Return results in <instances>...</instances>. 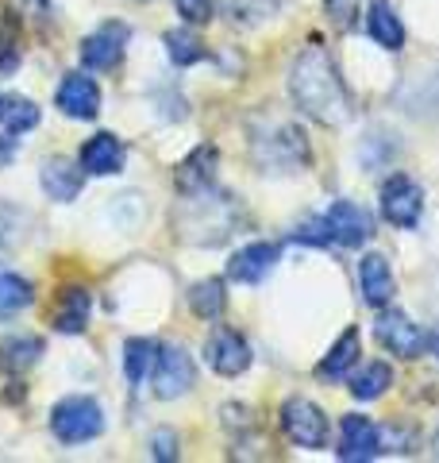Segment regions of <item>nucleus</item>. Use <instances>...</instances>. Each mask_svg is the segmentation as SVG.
Returning a JSON list of instances; mask_svg holds the SVG:
<instances>
[{
	"instance_id": "obj_5",
	"label": "nucleus",
	"mask_w": 439,
	"mask_h": 463,
	"mask_svg": "<svg viewBox=\"0 0 439 463\" xmlns=\"http://www.w3.org/2000/svg\"><path fill=\"white\" fill-rule=\"evenodd\" d=\"M374 336H378V344H382L386 352L401 355V359H420L424 347H428V332H424L420 325H413L397 309H389V313L378 317V321H374Z\"/></svg>"
},
{
	"instance_id": "obj_25",
	"label": "nucleus",
	"mask_w": 439,
	"mask_h": 463,
	"mask_svg": "<svg viewBox=\"0 0 439 463\" xmlns=\"http://www.w3.org/2000/svg\"><path fill=\"white\" fill-rule=\"evenodd\" d=\"M166 54L173 58L178 66H193V62H201L204 54V43H201V35L197 32H189V27H173V32H166Z\"/></svg>"
},
{
	"instance_id": "obj_12",
	"label": "nucleus",
	"mask_w": 439,
	"mask_h": 463,
	"mask_svg": "<svg viewBox=\"0 0 439 463\" xmlns=\"http://www.w3.org/2000/svg\"><path fill=\"white\" fill-rule=\"evenodd\" d=\"M382 452V432H378L374 421H366V417H343L340 425V459L347 463H362V459H374Z\"/></svg>"
},
{
	"instance_id": "obj_9",
	"label": "nucleus",
	"mask_w": 439,
	"mask_h": 463,
	"mask_svg": "<svg viewBox=\"0 0 439 463\" xmlns=\"http://www.w3.org/2000/svg\"><path fill=\"white\" fill-rule=\"evenodd\" d=\"M204 359H209V367L216 374L236 379V374H243L251 367V347H247V340L236 328H216L209 336V344H204Z\"/></svg>"
},
{
	"instance_id": "obj_27",
	"label": "nucleus",
	"mask_w": 439,
	"mask_h": 463,
	"mask_svg": "<svg viewBox=\"0 0 439 463\" xmlns=\"http://www.w3.org/2000/svg\"><path fill=\"white\" fill-rule=\"evenodd\" d=\"M5 124H8V136L32 132V128L39 124V109L27 97H12L8 105H5Z\"/></svg>"
},
{
	"instance_id": "obj_2",
	"label": "nucleus",
	"mask_w": 439,
	"mask_h": 463,
	"mask_svg": "<svg viewBox=\"0 0 439 463\" xmlns=\"http://www.w3.org/2000/svg\"><path fill=\"white\" fill-rule=\"evenodd\" d=\"M51 432L62 444L97 440L100 432H105V410L85 394H70L51 410Z\"/></svg>"
},
{
	"instance_id": "obj_13",
	"label": "nucleus",
	"mask_w": 439,
	"mask_h": 463,
	"mask_svg": "<svg viewBox=\"0 0 439 463\" xmlns=\"http://www.w3.org/2000/svg\"><path fill=\"white\" fill-rule=\"evenodd\" d=\"M277 255H282V251H277V243H247V248H239L236 255H231L228 279L243 282V286H258L274 270Z\"/></svg>"
},
{
	"instance_id": "obj_21",
	"label": "nucleus",
	"mask_w": 439,
	"mask_h": 463,
	"mask_svg": "<svg viewBox=\"0 0 439 463\" xmlns=\"http://www.w3.org/2000/svg\"><path fill=\"white\" fill-rule=\"evenodd\" d=\"M32 301H35L32 282L20 279V274L0 270V321H12V317L23 313Z\"/></svg>"
},
{
	"instance_id": "obj_6",
	"label": "nucleus",
	"mask_w": 439,
	"mask_h": 463,
	"mask_svg": "<svg viewBox=\"0 0 439 463\" xmlns=\"http://www.w3.org/2000/svg\"><path fill=\"white\" fill-rule=\"evenodd\" d=\"M255 155L266 166L289 170V166H304L309 163V143H304V132L293 124H277L274 136H258L255 139Z\"/></svg>"
},
{
	"instance_id": "obj_28",
	"label": "nucleus",
	"mask_w": 439,
	"mask_h": 463,
	"mask_svg": "<svg viewBox=\"0 0 439 463\" xmlns=\"http://www.w3.org/2000/svg\"><path fill=\"white\" fill-rule=\"evenodd\" d=\"M359 8H362V0H328V20L340 27V32H350V27H355Z\"/></svg>"
},
{
	"instance_id": "obj_16",
	"label": "nucleus",
	"mask_w": 439,
	"mask_h": 463,
	"mask_svg": "<svg viewBox=\"0 0 439 463\" xmlns=\"http://www.w3.org/2000/svg\"><path fill=\"white\" fill-rule=\"evenodd\" d=\"M124 158H127L124 143L116 139L112 132H100V136H93V139L81 147L78 163H81L85 174H97V178H105V174H120V170H124Z\"/></svg>"
},
{
	"instance_id": "obj_14",
	"label": "nucleus",
	"mask_w": 439,
	"mask_h": 463,
	"mask_svg": "<svg viewBox=\"0 0 439 463\" xmlns=\"http://www.w3.org/2000/svg\"><path fill=\"white\" fill-rule=\"evenodd\" d=\"M216 163H220L216 147H212V143H201V147L178 166V174H173V185H178V194H185V197L209 194V185L216 178Z\"/></svg>"
},
{
	"instance_id": "obj_11",
	"label": "nucleus",
	"mask_w": 439,
	"mask_h": 463,
	"mask_svg": "<svg viewBox=\"0 0 439 463\" xmlns=\"http://www.w3.org/2000/svg\"><path fill=\"white\" fill-rule=\"evenodd\" d=\"M54 100L66 116H73V120H93V116L100 112V85L89 74H66V81L58 85Z\"/></svg>"
},
{
	"instance_id": "obj_35",
	"label": "nucleus",
	"mask_w": 439,
	"mask_h": 463,
	"mask_svg": "<svg viewBox=\"0 0 439 463\" xmlns=\"http://www.w3.org/2000/svg\"><path fill=\"white\" fill-rule=\"evenodd\" d=\"M35 5H47V0H35Z\"/></svg>"
},
{
	"instance_id": "obj_17",
	"label": "nucleus",
	"mask_w": 439,
	"mask_h": 463,
	"mask_svg": "<svg viewBox=\"0 0 439 463\" xmlns=\"http://www.w3.org/2000/svg\"><path fill=\"white\" fill-rule=\"evenodd\" d=\"M89 309H93L89 289L85 286H66L62 294H58V301H54L51 325L58 332H85L89 328Z\"/></svg>"
},
{
	"instance_id": "obj_4",
	"label": "nucleus",
	"mask_w": 439,
	"mask_h": 463,
	"mask_svg": "<svg viewBox=\"0 0 439 463\" xmlns=\"http://www.w3.org/2000/svg\"><path fill=\"white\" fill-rule=\"evenodd\" d=\"M197 383V367H193V355L178 344H166L158 347L154 355V394L163 402H173L189 394V386Z\"/></svg>"
},
{
	"instance_id": "obj_18",
	"label": "nucleus",
	"mask_w": 439,
	"mask_h": 463,
	"mask_svg": "<svg viewBox=\"0 0 439 463\" xmlns=\"http://www.w3.org/2000/svg\"><path fill=\"white\" fill-rule=\"evenodd\" d=\"M359 286H362V298L370 301V306H389V298H393V270L386 263V255H362V263H359Z\"/></svg>"
},
{
	"instance_id": "obj_24",
	"label": "nucleus",
	"mask_w": 439,
	"mask_h": 463,
	"mask_svg": "<svg viewBox=\"0 0 439 463\" xmlns=\"http://www.w3.org/2000/svg\"><path fill=\"white\" fill-rule=\"evenodd\" d=\"M42 355V340L39 336H8L0 340V364L8 371H27Z\"/></svg>"
},
{
	"instance_id": "obj_19",
	"label": "nucleus",
	"mask_w": 439,
	"mask_h": 463,
	"mask_svg": "<svg viewBox=\"0 0 439 463\" xmlns=\"http://www.w3.org/2000/svg\"><path fill=\"white\" fill-rule=\"evenodd\" d=\"M366 32L378 47L386 51H401L405 47V27L397 20V12H393L389 0H370V12H366Z\"/></svg>"
},
{
	"instance_id": "obj_20",
	"label": "nucleus",
	"mask_w": 439,
	"mask_h": 463,
	"mask_svg": "<svg viewBox=\"0 0 439 463\" xmlns=\"http://www.w3.org/2000/svg\"><path fill=\"white\" fill-rule=\"evenodd\" d=\"M359 355H362V344H359V328H347L340 340L332 344V352L320 359V367H316V379H343V374L359 364Z\"/></svg>"
},
{
	"instance_id": "obj_29",
	"label": "nucleus",
	"mask_w": 439,
	"mask_h": 463,
	"mask_svg": "<svg viewBox=\"0 0 439 463\" xmlns=\"http://www.w3.org/2000/svg\"><path fill=\"white\" fill-rule=\"evenodd\" d=\"M20 66V51H16V35L8 32V24H0V78H8Z\"/></svg>"
},
{
	"instance_id": "obj_34",
	"label": "nucleus",
	"mask_w": 439,
	"mask_h": 463,
	"mask_svg": "<svg viewBox=\"0 0 439 463\" xmlns=\"http://www.w3.org/2000/svg\"><path fill=\"white\" fill-rule=\"evenodd\" d=\"M435 355H439V340H435Z\"/></svg>"
},
{
	"instance_id": "obj_8",
	"label": "nucleus",
	"mask_w": 439,
	"mask_h": 463,
	"mask_svg": "<svg viewBox=\"0 0 439 463\" xmlns=\"http://www.w3.org/2000/svg\"><path fill=\"white\" fill-rule=\"evenodd\" d=\"M424 209V190L408 178V174H393L382 185V216L397 228H416Z\"/></svg>"
},
{
	"instance_id": "obj_30",
	"label": "nucleus",
	"mask_w": 439,
	"mask_h": 463,
	"mask_svg": "<svg viewBox=\"0 0 439 463\" xmlns=\"http://www.w3.org/2000/svg\"><path fill=\"white\" fill-rule=\"evenodd\" d=\"M178 12L189 24H209L212 20V0H173Z\"/></svg>"
},
{
	"instance_id": "obj_10",
	"label": "nucleus",
	"mask_w": 439,
	"mask_h": 463,
	"mask_svg": "<svg viewBox=\"0 0 439 463\" xmlns=\"http://www.w3.org/2000/svg\"><path fill=\"white\" fill-rule=\"evenodd\" d=\"M127 24H105L81 43V62L89 70H116L124 62V51H127Z\"/></svg>"
},
{
	"instance_id": "obj_7",
	"label": "nucleus",
	"mask_w": 439,
	"mask_h": 463,
	"mask_svg": "<svg viewBox=\"0 0 439 463\" xmlns=\"http://www.w3.org/2000/svg\"><path fill=\"white\" fill-rule=\"evenodd\" d=\"M324 228H328V240L340 243V248H362L374 236L370 213L355 205V201H332V209L324 213Z\"/></svg>"
},
{
	"instance_id": "obj_23",
	"label": "nucleus",
	"mask_w": 439,
	"mask_h": 463,
	"mask_svg": "<svg viewBox=\"0 0 439 463\" xmlns=\"http://www.w3.org/2000/svg\"><path fill=\"white\" fill-rule=\"evenodd\" d=\"M386 386H393V367L389 364H366L355 379H350V394L359 402H374L386 394Z\"/></svg>"
},
{
	"instance_id": "obj_26",
	"label": "nucleus",
	"mask_w": 439,
	"mask_h": 463,
	"mask_svg": "<svg viewBox=\"0 0 439 463\" xmlns=\"http://www.w3.org/2000/svg\"><path fill=\"white\" fill-rule=\"evenodd\" d=\"M154 355H158V347L151 340H143V336L124 344V374H127L131 386H139L146 379V367L154 364Z\"/></svg>"
},
{
	"instance_id": "obj_31",
	"label": "nucleus",
	"mask_w": 439,
	"mask_h": 463,
	"mask_svg": "<svg viewBox=\"0 0 439 463\" xmlns=\"http://www.w3.org/2000/svg\"><path fill=\"white\" fill-rule=\"evenodd\" d=\"M151 448H154V459H178V432L158 429L151 437Z\"/></svg>"
},
{
	"instance_id": "obj_33",
	"label": "nucleus",
	"mask_w": 439,
	"mask_h": 463,
	"mask_svg": "<svg viewBox=\"0 0 439 463\" xmlns=\"http://www.w3.org/2000/svg\"><path fill=\"white\" fill-rule=\"evenodd\" d=\"M5 105H8V100H5V97H0V120H5Z\"/></svg>"
},
{
	"instance_id": "obj_15",
	"label": "nucleus",
	"mask_w": 439,
	"mask_h": 463,
	"mask_svg": "<svg viewBox=\"0 0 439 463\" xmlns=\"http://www.w3.org/2000/svg\"><path fill=\"white\" fill-rule=\"evenodd\" d=\"M81 163L73 166V158H66V155H54V158H47V163L39 166V185H42V194H47L51 201H73L81 194Z\"/></svg>"
},
{
	"instance_id": "obj_36",
	"label": "nucleus",
	"mask_w": 439,
	"mask_h": 463,
	"mask_svg": "<svg viewBox=\"0 0 439 463\" xmlns=\"http://www.w3.org/2000/svg\"><path fill=\"white\" fill-rule=\"evenodd\" d=\"M135 5H146V0H135Z\"/></svg>"
},
{
	"instance_id": "obj_22",
	"label": "nucleus",
	"mask_w": 439,
	"mask_h": 463,
	"mask_svg": "<svg viewBox=\"0 0 439 463\" xmlns=\"http://www.w3.org/2000/svg\"><path fill=\"white\" fill-rule=\"evenodd\" d=\"M224 306H228V294H224V282L220 279H204L189 289V309L204 317V321H216V317L224 313Z\"/></svg>"
},
{
	"instance_id": "obj_1",
	"label": "nucleus",
	"mask_w": 439,
	"mask_h": 463,
	"mask_svg": "<svg viewBox=\"0 0 439 463\" xmlns=\"http://www.w3.org/2000/svg\"><path fill=\"white\" fill-rule=\"evenodd\" d=\"M289 93L293 105H297L304 116H313L316 124L324 128H340L350 116V97L340 81V70L328 58L324 47H304L289 66Z\"/></svg>"
},
{
	"instance_id": "obj_32",
	"label": "nucleus",
	"mask_w": 439,
	"mask_h": 463,
	"mask_svg": "<svg viewBox=\"0 0 439 463\" xmlns=\"http://www.w3.org/2000/svg\"><path fill=\"white\" fill-rule=\"evenodd\" d=\"M16 151H20L16 136H5V139H0V166H5V163H12V158H16Z\"/></svg>"
},
{
	"instance_id": "obj_3",
	"label": "nucleus",
	"mask_w": 439,
	"mask_h": 463,
	"mask_svg": "<svg viewBox=\"0 0 439 463\" xmlns=\"http://www.w3.org/2000/svg\"><path fill=\"white\" fill-rule=\"evenodd\" d=\"M282 432L297 448H328V417L309 398H289L282 405Z\"/></svg>"
}]
</instances>
